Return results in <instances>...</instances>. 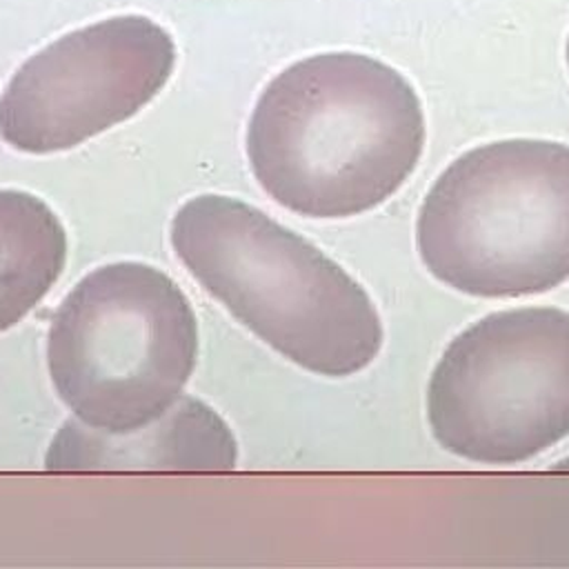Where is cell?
I'll use <instances>...</instances> for the list:
<instances>
[{
    "label": "cell",
    "mask_w": 569,
    "mask_h": 569,
    "mask_svg": "<svg viewBox=\"0 0 569 569\" xmlns=\"http://www.w3.org/2000/svg\"><path fill=\"white\" fill-rule=\"evenodd\" d=\"M236 462L229 425L191 396H180L160 418L129 433L67 420L44 453L49 471H229Z\"/></svg>",
    "instance_id": "7"
},
{
    "label": "cell",
    "mask_w": 569,
    "mask_h": 569,
    "mask_svg": "<svg viewBox=\"0 0 569 569\" xmlns=\"http://www.w3.org/2000/svg\"><path fill=\"white\" fill-rule=\"evenodd\" d=\"M171 247L231 316L298 367L347 378L385 331L365 287L316 244L229 196H196L171 220Z\"/></svg>",
    "instance_id": "2"
},
{
    "label": "cell",
    "mask_w": 569,
    "mask_h": 569,
    "mask_svg": "<svg viewBox=\"0 0 569 569\" xmlns=\"http://www.w3.org/2000/svg\"><path fill=\"white\" fill-rule=\"evenodd\" d=\"M198 360V320L182 289L144 262L87 273L47 336L60 400L91 429L129 433L160 418Z\"/></svg>",
    "instance_id": "4"
},
{
    "label": "cell",
    "mask_w": 569,
    "mask_h": 569,
    "mask_svg": "<svg viewBox=\"0 0 569 569\" xmlns=\"http://www.w3.org/2000/svg\"><path fill=\"white\" fill-rule=\"evenodd\" d=\"M67 260V233L33 193L0 189V333L18 325L53 287Z\"/></svg>",
    "instance_id": "8"
},
{
    "label": "cell",
    "mask_w": 569,
    "mask_h": 569,
    "mask_svg": "<svg viewBox=\"0 0 569 569\" xmlns=\"http://www.w3.org/2000/svg\"><path fill=\"white\" fill-rule=\"evenodd\" d=\"M436 442L469 462L516 465L569 436V311H493L458 333L427 387Z\"/></svg>",
    "instance_id": "5"
},
{
    "label": "cell",
    "mask_w": 569,
    "mask_h": 569,
    "mask_svg": "<svg viewBox=\"0 0 569 569\" xmlns=\"http://www.w3.org/2000/svg\"><path fill=\"white\" fill-rule=\"evenodd\" d=\"M416 247L442 284L478 298L569 280V144L511 138L458 156L427 191Z\"/></svg>",
    "instance_id": "3"
},
{
    "label": "cell",
    "mask_w": 569,
    "mask_h": 569,
    "mask_svg": "<svg viewBox=\"0 0 569 569\" xmlns=\"http://www.w3.org/2000/svg\"><path fill=\"white\" fill-rule=\"evenodd\" d=\"M413 84L356 51H329L282 69L247 127L258 184L307 218H351L391 198L425 149Z\"/></svg>",
    "instance_id": "1"
},
{
    "label": "cell",
    "mask_w": 569,
    "mask_h": 569,
    "mask_svg": "<svg viewBox=\"0 0 569 569\" xmlns=\"http://www.w3.org/2000/svg\"><path fill=\"white\" fill-rule=\"evenodd\" d=\"M173 64V38L144 16L76 29L11 76L0 96V138L22 153L73 149L136 116Z\"/></svg>",
    "instance_id": "6"
},
{
    "label": "cell",
    "mask_w": 569,
    "mask_h": 569,
    "mask_svg": "<svg viewBox=\"0 0 569 569\" xmlns=\"http://www.w3.org/2000/svg\"><path fill=\"white\" fill-rule=\"evenodd\" d=\"M565 53H567V67H569V36H567V47H565Z\"/></svg>",
    "instance_id": "10"
},
{
    "label": "cell",
    "mask_w": 569,
    "mask_h": 569,
    "mask_svg": "<svg viewBox=\"0 0 569 569\" xmlns=\"http://www.w3.org/2000/svg\"><path fill=\"white\" fill-rule=\"evenodd\" d=\"M553 471H569V456H567L565 460H560V462L553 467Z\"/></svg>",
    "instance_id": "9"
}]
</instances>
